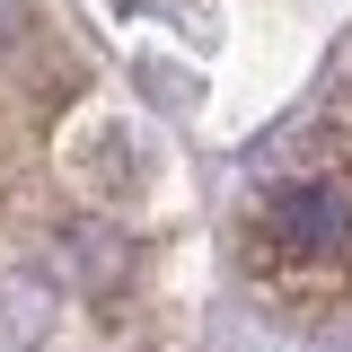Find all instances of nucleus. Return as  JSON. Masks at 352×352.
Wrapping results in <instances>:
<instances>
[{
    "instance_id": "nucleus-1",
    "label": "nucleus",
    "mask_w": 352,
    "mask_h": 352,
    "mask_svg": "<svg viewBox=\"0 0 352 352\" xmlns=\"http://www.w3.org/2000/svg\"><path fill=\"white\" fill-rule=\"evenodd\" d=\"M308 203L326 212V247L352 264V88L326 124V150H317V176H308Z\"/></svg>"
}]
</instances>
